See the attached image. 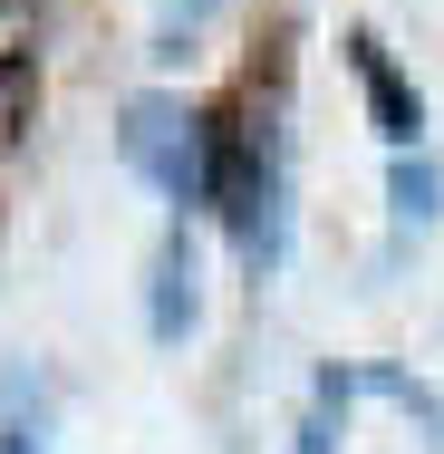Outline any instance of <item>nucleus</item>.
Listing matches in <instances>:
<instances>
[{
    "label": "nucleus",
    "instance_id": "nucleus-1",
    "mask_svg": "<svg viewBox=\"0 0 444 454\" xmlns=\"http://www.w3.org/2000/svg\"><path fill=\"white\" fill-rule=\"evenodd\" d=\"M116 145H126V165L155 184V193L213 203V126H203L193 106H175V97H136L126 126H116Z\"/></svg>",
    "mask_w": 444,
    "mask_h": 454
},
{
    "label": "nucleus",
    "instance_id": "nucleus-2",
    "mask_svg": "<svg viewBox=\"0 0 444 454\" xmlns=\"http://www.w3.org/2000/svg\"><path fill=\"white\" fill-rule=\"evenodd\" d=\"M348 68H357V88H367V116H377V136H386L396 155H416V145H425V106H416V88L396 78V59H386V49L357 29V39H348Z\"/></svg>",
    "mask_w": 444,
    "mask_h": 454
},
{
    "label": "nucleus",
    "instance_id": "nucleus-3",
    "mask_svg": "<svg viewBox=\"0 0 444 454\" xmlns=\"http://www.w3.org/2000/svg\"><path fill=\"white\" fill-rule=\"evenodd\" d=\"M193 309H203V290H193V242H165L155 252V300H145V329L165 339V348H183V329H193Z\"/></svg>",
    "mask_w": 444,
    "mask_h": 454
},
{
    "label": "nucleus",
    "instance_id": "nucleus-4",
    "mask_svg": "<svg viewBox=\"0 0 444 454\" xmlns=\"http://www.w3.org/2000/svg\"><path fill=\"white\" fill-rule=\"evenodd\" d=\"M348 367H329L319 387H309V406H300V445L290 454H339V435H348Z\"/></svg>",
    "mask_w": 444,
    "mask_h": 454
},
{
    "label": "nucleus",
    "instance_id": "nucleus-5",
    "mask_svg": "<svg viewBox=\"0 0 444 454\" xmlns=\"http://www.w3.org/2000/svg\"><path fill=\"white\" fill-rule=\"evenodd\" d=\"M435 193H444V175L425 165V155H396V223H435Z\"/></svg>",
    "mask_w": 444,
    "mask_h": 454
},
{
    "label": "nucleus",
    "instance_id": "nucleus-6",
    "mask_svg": "<svg viewBox=\"0 0 444 454\" xmlns=\"http://www.w3.org/2000/svg\"><path fill=\"white\" fill-rule=\"evenodd\" d=\"M29 97H39V78H29V68H0V145H19V126H29Z\"/></svg>",
    "mask_w": 444,
    "mask_h": 454
},
{
    "label": "nucleus",
    "instance_id": "nucleus-7",
    "mask_svg": "<svg viewBox=\"0 0 444 454\" xmlns=\"http://www.w3.org/2000/svg\"><path fill=\"white\" fill-rule=\"evenodd\" d=\"M0 454H49L39 445V406L19 416V387H0Z\"/></svg>",
    "mask_w": 444,
    "mask_h": 454
},
{
    "label": "nucleus",
    "instance_id": "nucleus-8",
    "mask_svg": "<svg viewBox=\"0 0 444 454\" xmlns=\"http://www.w3.org/2000/svg\"><path fill=\"white\" fill-rule=\"evenodd\" d=\"M183 10H203V0H183Z\"/></svg>",
    "mask_w": 444,
    "mask_h": 454
}]
</instances>
